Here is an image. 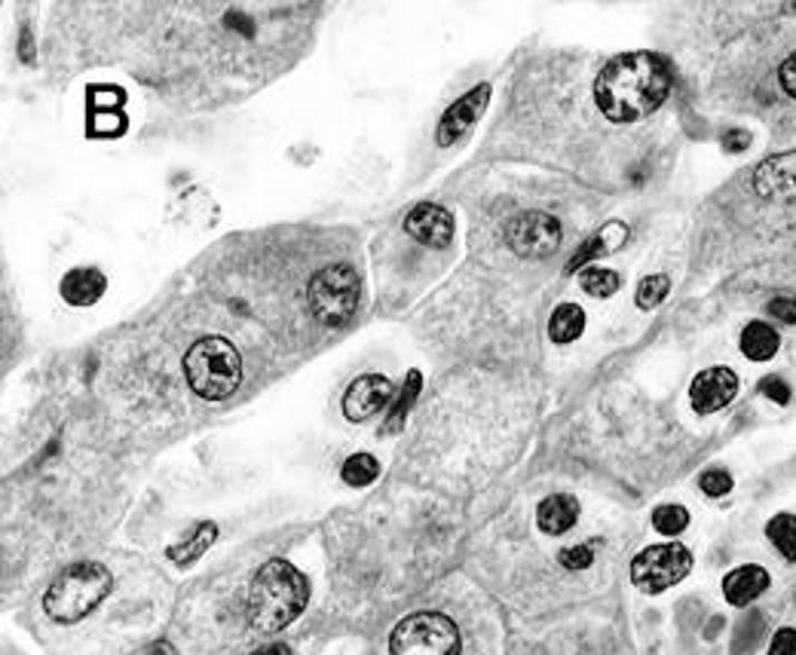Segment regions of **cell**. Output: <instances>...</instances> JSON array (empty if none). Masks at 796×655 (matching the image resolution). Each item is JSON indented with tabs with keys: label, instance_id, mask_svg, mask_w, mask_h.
I'll return each mask as SVG.
<instances>
[{
	"label": "cell",
	"instance_id": "6da1fadb",
	"mask_svg": "<svg viewBox=\"0 0 796 655\" xmlns=\"http://www.w3.org/2000/svg\"><path fill=\"white\" fill-rule=\"evenodd\" d=\"M674 89V74L656 52H622L601 68L594 101L606 120L638 123L662 108Z\"/></svg>",
	"mask_w": 796,
	"mask_h": 655
},
{
	"label": "cell",
	"instance_id": "7a4b0ae2",
	"mask_svg": "<svg viewBox=\"0 0 796 655\" xmlns=\"http://www.w3.org/2000/svg\"><path fill=\"white\" fill-rule=\"evenodd\" d=\"M310 604V583L291 560L273 558L249 588V622L258 634H279Z\"/></svg>",
	"mask_w": 796,
	"mask_h": 655
},
{
	"label": "cell",
	"instance_id": "3957f363",
	"mask_svg": "<svg viewBox=\"0 0 796 655\" xmlns=\"http://www.w3.org/2000/svg\"><path fill=\"white\" fill-rule=\"evenodd\" d=\"M110 588H114V576L105 564L77 560L52 579L47 597H43V609L52 622L74 625V622L86 619L110 595Z\"/></svg>",
	"mask_w": 796,
	"mask_h": 655
},
{
	"label": "cell",
	"instance_id": "277c9868",
	"mask_svg": "<svg viewBox=\"0 0 796 655\" xmlns=\"http://www.w3.org/2000/svg\"><path fill=\"white\" fill-rule=\"evenodd\" d=\"M184 377L205 401L230 399L242 383V359L227 338H203L184 355Z\"/></svg>",
	"mask_w": 796,
	"mask_h": 655
},
{
	"label": "cell",
	"instance_id": "5b68a950",
	"mask_svg": "<svg viewBox=\"0 0 796 655\" xmlns=\"http://www.w3.org/2000/svg\"><path fill=\"white\" fill-rule=\"evenodd\" d=\"M362 301V280L350 264L322 267L310 282V310L328 328L347 325Z\"/></svg>",
	"mask_w": 796,
	"mask_h": 655
},
{
	"label": "cell",
	"instance_id": "8992f818",
	"mask_svg": "<svg viewBox=\"0 0 796 655\" xmlns=\"http://www.w3.org/2000/svg\"><path fill=\"white\" fill-rule=\"evenodd\" d=\"M389 655H459V628L445 613H414L398 622Z\"/></svg>",
	"mask_w": 796,
	"mask_h": 655
},
{
	"label": "cell",
	"instance_id": "52a82bcc",
	"mask_svg": "<svg viewBox=\"0 0 796 655\" xmlns=\"http://www.w3.org/2000/svg\"><path fill=\"white\" fill-rule=\"evenodd\" d=\"M692 570V551L683 542L650 546L631 560V583L643 595H662L671 585L683 583Z\"/></svg>",
	"mask_w": 796,
	"mask_h": 655
},
{
	"label": "cell",
	"instance_id": "ba28073f",
	"mask_svg": "<svg viewBox=\"0 0 796 655\" xmlns=\"http://www.w3.org/2000/svg\"><path fill=\"white\" fill-rule=\"evenodd\" d=\"M561 221L545 212H524L506 227L508 248L518 257H549L561 245Z\"/></svg>",
	"mask_w": 796,
	"mask_h": 655
},
{
	"label": "cell",
	"instance_id": "9c48e42d",
	"mask_svg": "<svg viewBox=\"0 0 796 655\" xmlns=\"http://www.w3.org/2000/svg\"><path fill=\"white\" fill-rule=\"evenodd\" d=\"M738 389H741V383H738L736 371L726 368V364H714V368H705V371L692 377L689 404H692V411L699 413V417H711V413L724 411V408H729L736 401Z\"/></svg>",
	"mask_w": 796,
	"mask_h": 655
},
{
	"label": "cell",
	"instance_id": "30bf717a",
	"mask_svg": "<svg viewBox=\"0 0 796 655\" xmlns=\"http://www.w3.org/2000/svg\"><path fill=\"white\" fill-rule=\"evenodd\" d=\"M487 101H491V84L475 86L466 96H459L457 101L445 110L441 123H438V145H457L459 138L469 133L475 123L482 120V114L487 110Z\"/></svg>",
	"mask_w": 796,
	"mask_h": 655
},
{
	"label": "cell",
	"instance_id": "8fae6325",
	"mask_svg": "<svg viewBox=\"0 0 796 655\" xmlns=\"http://www.w3.org/2000/svg\"><path fill=\"white\" fill-rule=\"evenodd\" d=\"M396 395V387L389 383L387 377L380 374H365L359 380H352L347 395H343V413L352 423H362L371 413H377L380 408H387L389 401Z\"/></svg>",
	"mask_w": 796,
	"mask_h": 655
},
{
	"label": "cell",
	"instance_id": "7c38bea8",
	"mask_svg": "<svg viewBox=\"0 0 796 655\" xmlns=\"http://www.w3.org/2000/svg\"><path fill=\"white\" fill-rule=\"evenodd\" d=\"M754 190L775 203L796 199V150L763 159L754 169Z\"/></svg>",
	"mask_w": 796,
	"mask_h": 655
},
{
	"label": "cell",
	"instance_id": "4fadbf2b",
	"mask_svg": "<svg viewBox=\"0 0 796 655\" xmlns=\"http://www.w3.org/2000/svg\"><path fill=\"white\" fill-rule=\"evenodd\" d=\"M405 231L423 245H433V248H447L454 243V215L445 206H435V203H420L408 212L405 218Z\"/></svg>",
	"mask_w": 796,
	"mask_h": 655
},
{
	"label": "cell",
	"instance_id": "5bb4252c",
	"mask_svg": "<svg viewBox=\"0 0 796 655\" xmlns=\"http://www.w3.org/2000/svg\"><path fill=\"white\" fill-rule=\"evenodd\" d=\"M773 585V573L760 564H741L724 576V597L729 607H750Z\"/></svg>",
	"mask_w": 796,
	"mask_h": 655
},
{
	"label": "cell",
	"instance_id": "9a60e30c",
	"mask_svg": "<svg viewBox=\"0 0 796 655\" xmlns=\"http://www.w3.org/2000/svg\"><path fill=\"white\" fill-rule=\"evenodd\" d=\"M580 521V502L570 493H552L536 506V527L545 536H564L570 534Z\"/></svg>",
	"mask_w": 796,
	"mask_h": 655
},
{
	"label": "cell",
	"instance_id": "2e32d148",
	"mask_svg": "<svg viewBox=\"0 0 796 655\" xmlns=\"http://www.w3.org/2000/svg\"><path fill=\"white\" fill-rule=\"evenodd\" d=\"M625 239H628L625 224H622V221H610V224H606L601 233H594L592 239L582 245L576 255L570 257L567 270H564V273H567V276H573V273L585 267V264H592V261H598V257L615 252V248L625 243Z\"/></svg>",
	"mask_w": 796,
	"mask_h": 655
},
{
	"label": "cell",
	"instance_id": "e0dca14e",
	"mask_svg": "<svg viewBox=\"0 0 796 655\" xmlns=\"http://www.w3.org/2000/svg\"><path fill=\"white\" fill-rule=\"evenodd\" d=\"M108 289V280L96 267H77L61 280V297L71 306H93Z\"/></svg>",
	"mask_w": 796,
	"mask_h": 655
},
{
	"label": "cell",
	"instance_id": "ac0fdd59",
	"mask_svg": "<svg viewBox=\"0 0 796 655\" xmlns=\"http://www.w3.org/2000/svg\"><path fill=\"white\" fill-rule=\"evenodd\" d=\"M738 346H741V355L750 359V362H773L778 350H782V334L769 322L754 319L741 331V343Z\"/></svg>",
	"mask_w": 796,
	"mask_h": 655
},
{
	"label": "cell",
	"instance_id": "d6986e66",
	"mask_svg": "<svg viewBox=\"0 0 796 655\" xmlns=\"http://www.w3.org/2000/svg\"><path fill=\"white\" fill-rule=\"evenodd\" d=\"M769 634V622L766 613L760 609H748L741 619L736 622V632H732V655H754L760 649V644Z\"/></svg>",
	"mask_w": 796,
	"mask_h": 655
},
{
	"label": "cell",
	"instance_id": "ffe728a7",
	"mask_svg": "<svg viewBox=\"0 0 796 655\" xmlns=\"http://www.w3.org/2000/svg\"><path fill=\"white\" fill-rule=\"evenodd\" d=\"M582 334H585V313H582V306L576 304L555 306V313H552V319H549V338L555 340V343H561V346H567V343H573V340H580Z\"/></svg>",
	"mask_w": 796,
	"mask_h": 655
},
{
	"label": "cell",
	"instance_id": "44dd1931",
	"mask_svg": "<svg viewBox=\"0 0 796 655\" xmlns=\"http://www.w3.org/2000/svg\"><path fill=\"white\" fill-rule=\"evenodd\" d=\"M766 539L785 560H796V515L794 511H778L766 521Z\"/></svg>",
	"mask_w": 796,
	"mask_h": 655
},
{
	"label": "cell",
	"instance_id": "7402d4cb",
	"mask_svg": "<svg viewBox=\"0 0 796 655\" xmlns=\"http://www.w3.org/2000/svg\"><path fill=\"white\" fill-rule=\"evenodd\" d=\"M217 536V527L212 521H205L196 527V534L191 536V539H184L182 546H172L169 548V558L178 564V567H191L194 560H200L205 555V548L215 542Z\"/></svg>",
	"mask_w": 796,
	"mask_h": 655
},
{
	"label": "cell",
	"instance_id": "603a6c76",
	"mask_svg": "<svg viewBox=\"0 0 796 655\" xmlns=\"http://www.w3.org/2000/svg\"><path fill=\"white\" fill-rule=\"evenodd\" d=\"M377 475H380V462L371 453H352L350 460L343 462V469H340V478L350 487L375 485Z\"/></svg>",
	"mask_w": 796,
	"mask_h": 655
},
{
	"label": "cell",
	"instance_id": "cb8c5ba5",
	"mask_svg": "<svg viewBox=\"0 0 796 655\" xmlns=\"http://www.w3.org/2000/svg\"><path fill=\"white\" fill-rule=\"evenodd\" d=\"M420 383H423L420 371H410L408 383H405V392L398 395V401L392 404V411H389L387 423H384V432H387V436H392V432H398V429L405 426L410 404H414V401H417V395H420Z\"/></svg>",
	"mask_w": 796,
	"mask_h": 655
},
{
	"label": "cell",
	"instance_id": "d4e9b609",
	"mask_svg": "<svg viewBox=\"0 0 796 655\" xmlns=\"http://www.w3.org/2000/svg\"><path fill=\"white\" fill-rule=\"evenodd\" d=\"M580 285L582 292L592 294V297H613L622 285V276L606 267H585L580 273Z\"/></svg>",
	"mask_w": 796,
	"mask_h": 655
},
{
	"label": "cell",
	"instance_id": "484cf974",
	"mask_svg": "<svg viewBox=\"0 0 796 655\" xmlns=\"http://www.w3.org/2000/svg\"><path fill=\"white\" fill-rule=\"evenodd\" d=\"M668 292H671V280L664 273H652V276L640 280L634 304H638V310H656L668 297Z\"/></svg>",
	"mask_w": 796,
	"mask_h": 655
},
{
	"label": "cell",
	"instance_id": "4316f807",
	"mask_svg": "<svg viewBox=\"0 0 796 655\" xmlns=\"http://www.w3.org/2000/svg\"><path fill=\"white\" fill-rule=\"evenodd\" d=\"M652 527L662 536H680L689 527L687 506H677V502L659 506V509L652 511Z\"/></svg>",
	"mask_w": 796,
	"mask_h": 655
},
{
	"label": "cell",
	"instance_id": "83f0119b",
	"mask_svg": "<svg viewBox=\"0 0 796 655\" xmlns=\"http://www.w3.org/2000/svg\"><path fill=\"white\" fill-rule=\"evenodd\" d=\"M699 487H701V493H705V497L720 499V497H726L732 487H736V481H732V475L726 472V469H708V472H701Z\"/></svg>",
	"mask_w": 796,
	"mask_h": 655
},
{
	"label": "cell",
	"instance_id": "f1b7e54d",
	"mask_svg": "<svg viewBox=\"0 0 796 655\" xmlns=\"http://www.w3.org/2000/svg\"><path fill=\"white\" fill-rule=\"evenodd\" d=\"M557 560H561V567H567V570H585V567H592L594 551L592 546H573L564 548V551L557 555Z\"/></svg>",
	"mask_w": 796,
	"mask_h": 655
},
{
	"label": "cell",
	"instance_id": "f546056e",
	"mask_svg": "<svg viewBox=\"0 0 796 655\" xmlns=\"http://www.w3.org/2000/svg\"><path fill=\"white\" fill-rule=\"evenodd\" d=\"M760 392L769 401H775V404H790V399H794V392H790V387H787V380H782L778 374L763 377Z\"/></svg>",
	"mask_w": 796,
	"mask_h": 655
},
{
	"label": "cell",
	"instance_id": "4dcf8cb0",
	"mask_svg": "<svg viewBox=\"0 0 796 655\" xmlns=\"http://www.w3.org/2000/svg\"><path fill=\"white\" fill-rule=\"evenodd\" d=\"M766 313L778 319V322H785V325H796V297H790V294L773 297V301L766 304Z\"/></svg>",
	"mask_w": 796,
	"mask_h": 655
},
{
	"label": "cell",
	"instance_id": "1f68e13d",
	"mask_svg": "<svg viewBox=\"0 0 796 655\" xmlns=\"http://www.w3.org/2000/svg\"><path fill=\"white\" fill-rule=\"evenodd\" d=\"M769 655H796V628L782 625L769 641Z\"/></svg>",
	"mask_w": 796,
	"mask_h": 655
},
{
	"label": "cell",
	"instance_id": "d6a6232c",
	"mask_svg": "<svg viewBox=\"0 0 796 655\" xmlns=\"http://www.w3.org/2000/svg\"><path fill=\"white\" fill-rule=\"evenodd\" d=\"M778 84H782V89H785L787 96L796 98V52H790V56L782 61V68H778Z\"/></svg>",
	"mask_w": 796,
	"mask_h": 655
},
{
	"label": "cell",
	"instance_id": "836d02e7",
	"mask_svg": "<svg viewBox=\"0 0 796 655\" xmlns=\"http://www.w3.org/2000/svg\"><path fill=\"white\" fill-rule=\"evenodd\" d=\"M724 147L729 154H741L750 147V133L748 129H732V133L724 135Z\"/></svg>",
	"mask_w": 796,
	"mask_h": 655
},
{
	"label": "cell",
	"instance_id": "e575fe53",
	"mask_svg": "<svg viewBox=\"0 0 796 655\" xmlns=\"http://www.w3.org/2000/svg\"><path fill=\"white\" fill-rule=\"evenodd\" d=\"M252 655H294L285 644H266L261 646V649H254Z\"/></svg>",
	"mask_w": 796,
	"mask_h": 655
},
{
	"label": "cell",
	"instance_id": "d590c367",
	"mask_svg": "<svg viewBox=\"0 0 796 655\" xmlns=\"http://www.w3.org/2000/svg\"><path fill=\"white\" fill-rule=\"evenodd\" d=\"M147 655H172V649L166 644H159V646H154V649H151Z\"/></svg>",
	"mask_w": 796,
	"mask_h": 655
}]
</instances>
